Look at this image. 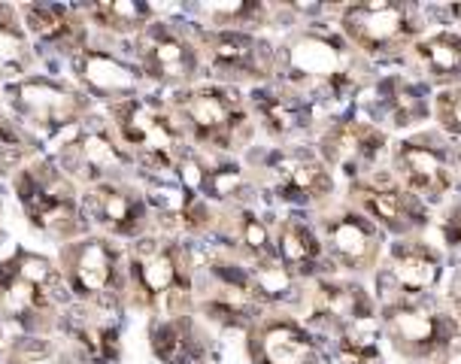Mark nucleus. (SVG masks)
<instances>
[{"label":"nucleus","mask_w":461,"mask_h":364,"mask_svg":"<svg viewBox=\"0 0 461 364\" xmlns=\"http://www.w3.org/2000/svg\"><path fill=\"white\" fill-rule=\"evenodd\" d=\"M73 304L55 259L28 246L0 259V331L34 337H58L61 316Z\"/></svg>","instance_id":"f257e3e1"},{"label":"nucleus","mask_w":461,"mask_h":364,"mask_svg":"<svg viewBox=\"0 0 461 364\" xmlns=\"http://www.w3.org/2000/svg\"><path fill=\"white\" fill-rule=\"evenodd\" d=\"M279 82L310 101H343L367 82L365 64L334 24H307L294 31L276 58Z\"/></svg>","instance_id":"f03ea898"},{"label":"nucleus","mask_w":461,"mask_h":364,"mask_svg":"<svg viewBox=\"0 0 461 364\" xmlns=\"http://www.w3.org/2000/svg\"><path fill=\"white\" fill-rule=\"evenodd\" d=\"M197 255L176 234H146L128 246V304L152 316L194 313Z\"/></svg>","instance_id":"7ed1b4c3"},{"label":"nucleus","mask_w":461,"mask_h":364,"mask_svg":"<svg viewBox=\"0 0 461 364\" xmlns=\"http://www.w3.org/2000/svg\"><path fill=\"white\" fill-rule=\"evenodd\" d=\"M167 104L179 128H183L188 146L201 149V152L230 155L237 149H246L255 134L249 101L237 86L197 82V86L173 91Z\"/></svg>","instance_id":"20e7f679"},{"label":"nucleus","mask_w":461,"mask_h":364,"mask_svg":"<svg viewBox=\"0 0 461 364\" xmlns=\"http://www.w3.org/2000/svg\"><path fill=\"white\" fill-rule=\"evenodd\" d=\"M104 115L110 119L119 143L134 159L140 177L176 179V168L188 149V140L170 104L152 95H137L106 106Z\"/></svg>","instance_id":"39448f33"},{"label":"nucleus","mask_w":461,"mask_h":364,"mask_svg":"<svg viewBox=\"0 0 461 364\" xmlns=\"http://www.w3.org/2000/svg\"><path fill=\"white\" fill-rule=\"evenodd\" d=\"M55 261L77 304L104 313H122L128 304V250L119 240L86 234L64 243Z\"/></svg>","instance_id":"423d86ee"},{"label":"nucleus","mask_w":461,"mask_h":364,"mask_svg":"<svg viewBox=\"0 0 461 364\" xmlns=\"http://www.w3.org/2000/svg\"><path fill=\"white\" fill-rule=\"evenodd\" d=\"M13 195L19 201L28 225L40 237L52 243H70L88 231V222L82 219V195L79 186L64 177L61 170L49 161V155H40L13 177Z\"/></svg>","instance_id":"0eeeda50"},{"label":"nucleus","mask_w":461,"mask_h":364,"mask_svg":"<svg viewBox=\"0 0 461 364\" xmlns=\"http://www.w3.org/2000/svg\"><path fill=\"white\" fill-rule=\"evenodd\" d=\"M4 104L6 113L40 143H52L55 137L95 113L92 97L55 73H34L4 86Z\"/></svg>","instance_id":"6e6552de"},{"label":"nucleus","mask_w":461,"mask_h":364,"mask_svg":"<svg viewBox=\"0 0 461 364\" xmlns=\"http://www.w3.org/2000/svg\"><path fill=\"white\" fill-rule=\"evenodd\" d=\"M49 161L68 177L73 186L92 188L110 179H131L137 170L128 149L119 143L110 119L101 113H92L55 137L49 143Z\"/></svg>","instance_id":"1a4fd4ad"},{"label":"nucleus","mask_w":461,"mask_h":364,"mask_svg":"<svg viewBox=\"0 0 461 364\" xmlns=\"http://www.w3.org/2000/svg\"><path fill=\"white\" fill-rule=\"evenodd\" d=\"M337 28L358 55L394 58L401 52H410L419 43L425 24L410 4L367 0V4L343 6Z\"/></svg>","instance_id":"9d476101"},{"label":"nucleus","mask_w":461,"mask_h":364,"mask_svg":"<svg viewBox=\"0 0 461 364\" xmlns=\"http://www.w3.org/2000/svg\"><path fill=\"white\" fill-rule=\"evenodd\" d=\"M383 331L413 361H447L461 346V319L419 301H383Z\"/></svg>","instance_id":"9b49d317"},{"label":"nucleus","mask_w":461,"mask_h":364,"mask_svg":"<svg viewBox=\"0 0 461 364\" xmlns=\"http://www.w3.org/2000/svg\"><path fill=\"white\" fill-rule=\"evenodd\" d=\"M134 64L143 73L146 82L170 88L197 86V77L203 73V58L197 49L194 28L176 22L155 19L149 28L134 40Z\"/></svg>","instance_id":"f8f14e48"},{"label":"nucleus","mask_w":461,"mask_h":364,"mask_svg":"<svg viewBox=\"0 0 461 364\" xmlns=\"http://www.w3.org/2000/svg\"><path fill=\"white\" fill-rule=\"evenodd\" d=\"M255 173L267 195L292 206H322L334 195V173L307 146H279L258 159Z\"/></svg>","instance_id":"ddd939ff"},{"label":"nucleus","mask_w":461,"mask_h":364,"mask_svg":"<svg viewBox=\"0 0 461 364\" xmlns=\"http://www.w3.org/2000/svg\"><path fill=\"white\" fill-rule=\"evenodd\" d=\"M197 49L203 58V70L216 77L225 86L237 82H261L276 73L279 49H274L265 37L249 34V31H219L192 24Z\"/></svg>","instance_id":"4468645a"},{"label":"nucleus","mask_w":461,"mask_h":364,"mask_svg":"<svg viewBox=\"0 0 461 364\" xmlns=\"http://www.w3.org/2000/svg\"><path fill=\"white\" fill-rule=\"evenodd\" d=\"M82 219L88 222V231L95 228L97 234L110 240H131V243L152 234L155 225L152 206L134 177L86 188L82 192Z\"/></svg>","instance_id":"2eb2a0df"},{"label":"nucleus","mask_w":461,"mask_h":364,"mask_svg":"<svg viewBox=\"0 0 461 364\" xmlns=\"http://www.w3.org/2000/svg\"><path fill=\"white\" fill-rule=\"evenodd\" d=\"M394 179L416 195L422 204H440L452 188V170H456V152L447 140L438 134H416L394 146L392 152Z\"/></svg>","instance_id":"dca6fc26"},{"label":"nucleus","mask_w":461,"mask_h":364,"mask_svg":"<svg viewBox=\"0 0 461 364\" xmlns=\"http://www.w3.org/2000/svg\"><path fill=\"white\" fill-rule=\"evenodd\" d=\"M22 24L28 31L37 58L46 64H68L92 46V28L79 4H22Z\"/></svg>","instance_id":"f3484780"},{"label":"nucleus","mask_w":461,"mask_h":364,"mask_svg":"<svg viewBox=\"0 0 461 364\" xmlns=\"http://www.w3.org/2000/svg\"><path fill=\"white\" fill-rule=\"evenodd\" d=\"M319 234L325 243V259L334 270L367 273L376 270L383 255V228L370 222L356 206L325 213L319 219Z\"/></svg>","instance_id":"a211bd4d"},{"label":"nucleus","mask_w":461,"mask_h":364,"mask_svg":"<svg viewBox=\"0 0 461 364\" xmlns=\"http://www.w3.org/2000/svg\"><path fill=\"white\" fill-rule=\"evenodd\" d=\"M319 155L328 168L358 182L380 170L383 159L389 155V137L376 122L337 119L319 134Z\"/></svg>","instance_id":"6ab92c4d"},{"label":"nucleus","mask_w":461,"mask_h":364,"mask_svg":"<svg viewBox=\"0 0 461 364\" xmlns=\"http://www.w3.org/2000/svg\"><path fill=\"white\" fill-rule=\"evenodd\" d=\"M70 82L86 91L92 101L113 106L128 97L143 95V73L134 64V58L119 55L110 46H88L68 64Z\"/></svg>","instance_id":"aec40b11"},{"label":"nucleus","mask_w":461,"mask_h":364,"mask_svg":"<svg viewBox=\"0 0 461 364\" xmlns=\"http://www.w3.org/2000/svg\"><path fill=\"white\" fill-rule=\"evenodd\" d=\"M246 364H322V350L312 331L294 316L265 313L243 334Z\"/></svg>","instance_id":"412c9836"},{"label":"nucleus","mask_w":461,"mask_h":364,"mask_svg":"<svg viewBox=\"0 0 461 364\" xmlns=\"http://www.w3.org/2000/svg\"><path fill=\"white\" fill-rule=\"evenodd\" d=\"M349 201L370 222H376L383 231H392L398 237L425 228V204L416 195H410L394 179V173H370V177L352 182Z\"/></svg>","instance_id":"4be33fe9"},{"label":"nucleus","mask_w":461,"mask_h":364,"mask_svg":"<svg viewBox=\"0 0 461 364\" xmlns=\"http://www.w3.org/2000/svg\"><path fill=\"white\" fill-rule=\"evenodd\" d=\"M58 337L77 359V364H119L122 322L119 313H104L73 301L61 316Z\"/></svg>","instance_id":"5701e85b"},{"label":"nucleus","mask_w":461,"mask_h":364,"mask_svg":"<svg viewBox=\"0 0 461 364\" xmlns=\"http://www.w3.org/2000/svg\"><path fill=\"white\" fill-rule=\"evenodd\" d=\"M443 277V259L431 243L401 240L394 243L380 270L383 301H419Z\"/></svg>","instance_id":"b1692460"},{"label":"nucleus","mask_w":461,"mask_h":364,"mask_svg":"<svg viewBox=\"0 0 461 364\" xmlns=\"http://www.w3.org/2000/svg\"><path fill=\"white\" fill-rule=\"evenodd\" d=\"M246 101H249L255 125L265 128L274 140H288L316 122V101L283 86V82H276V86H270V82L255 86Z\"/></svg>","instance_id":"393cba45"},{"label":"nucleus","mask_w":461,"mask_h":364,"mask_svg":"<svg viewBox=\"0 0 461 364\" xmlns=\"http://www.w3.org/2000/svg\"><path fill=\"white\" fill-rule=\"evenodd\" d=\"M149 350L158 364H207L212 355V341L197 313L152 316Z\"/></svg>","instance_id":"a878e982"},{"label":"nucleus","mask_w":461,"mask_h":364,"mask_svg":"<svg viewBox=\"0 0 461 364\" xmlns=\"http://www.w3.org/2000/svg\"><path fill=\"white\" fill-rule=\"evenodd\" d=\"M307 310L312 322L337 331L346 325H356V322L376 319V304L365 286L352 283V279H331V277L316 279L312 292L307 295Z\"/></svg>","instance_id":"bb28decb"},{"label":"nucleus","mask_w":461,"mask_h":364,"mask_svg":"<svg viewBox=\"0 0 461 364\" xmlns=\"http://www.w3.org/2000/svg\"><path fill=\"white\" fill-rule=\"evenodd\" d=\"M276 237V261L283 264L285 273H292L298 283L316 279L322 270L325 243L316 225H310L303 216H285L274 231Z\"/></svg>","instance_id":"cd10ccee"},{"label":"nucleus","mask_w":461,"mask_h":364,"mask_svg":"<svg viewBox=\"0 0 461 364\" xmlns=\"http://www.w3.org/2000/svg\"><path fill=\"white\" fill-rule=\"evenodd\" d=\"M88 28L97 31L106 40H119V43H134L149 24L158 19V10L152 4H140V0H106V4H88L82 6Z\"/></svg>","instance_id":"c85d7f7f"},{"label":"nucleus","mask_w":461,"mask_h":364,"mask_svg":"<svg viewBox=\"0 0 461 364\" xmlns=\"http://www.w3.org/2000/svg\"><path fill=\"white\" fill-rule=\"evenodd\" d=\"M37 64V49L22 24L19 6L0 4V88L24 77H34Z\"/></svg>","instance_id":"c756f323"},{"label":"nucleus","mask_w":461,"mask_h":364,"mask_svg":"<svg viewBox=\"0 0 461 364\" xmlns=\"http://www.w3.org/2000/svg\"><path fill=\"white\" fill-rule=\"evenodd\" d=\"M374 106L389 125L394 128H413L428 119V97L425 91L407 77H389L383 79L374 91Z\"/></svg>","instance_id":"7c9ffc66"},{"label":"nucleus","mask_w":461,"mask_h":364,"mask_svg":"<svg viewBox=\"0 0 461 364\" xmlns=\"http://www.w3.org/2000/svg\"><path fill=\"white\" fill-rule=\"evenodd\" d=\"M410 55H413L416 68L438 79L443 88L461 86V34L456 31H438V34L419 40L410 49Z\"/></svg>","instance_id":"2f4dec72"},{"label":"nucleus","mask_w":461,"mask_h":364,"mask_svg":"<svg viewBox=\"0 0 461 364\" xmlns=\"http://www.w3.org/2000/svg\"><path fill=\"white\" fill-rule=\"evenodd\" d=\"M201 28H219V31H249L255 34L270 22V6L255 4V0H237V4H201L194 6Z\"/></svg>","instance_id":"473e14b6"},{"label":"nucleus","mask_w":461,"mask_h":364,"mask_svg":"<svg viewBox=\"0 0 461 364\" xmlns=\"http://www.w3.org/2000/svg\"><path fill=\"white\" fill-rule=\"evenodd\" d=\"M0 364H77L61 337H34L13 334L4 343V361Z\"/></svg>","instance_id":"72a5a7b5"},{"label":"nucleus","mask_w":461,"mask_h":364,"mask_svg":"<svg viewBox=\"0 0 461 364\" xmlns=\"http://www.w3.org/2000/svg\"><path fill=\"white\" fill-rule=\"evenodd\" d=\"M40 140L31 137L6 110H0V179L15 177L24 164L40 159Z\"/></svg>","instance_id":"f704fd0d"},{"label":"nucleus","mask_w":461,"mask_h":364,"mask_svg":"<svg viewBox=\"0 0 461 364\" xmlns=\"http://www.w3.org/2000/svg\"><path fill=\"white\" fill-rule=\"evenodd\" d=\"M337 355L340 364H383L380 322L367 319L337 331Z\"/></svg>","instance_id":"c9c22d12"},{"label":"nucleus","mask_w":461,"mask_h":364,"mask_svg":"<svg viewBox=\"0 0 461 364\" xmlns=\"http://www.w3.org/2000/svg\"><path fill=\"white\" fill-rule=\"evenodd\" d=\"M434 119H438L443 134L461 140V86L438 91V97H434Z\"/></svg>","instance_id":"e433bc0d"},{"label":"nucleus","mask_w":461,"mask_h":364,"mask_svg":"<svg viewBox=\"0 0 461 364\" xmlns=\"http://www.w3.org/2000/svg\"><path fill=\"white\" fill-rule=\"evenodd\" d=\"M440 237L452 250H461V204H456L440 222Z\"/></svg>","instance_id":"4c0bfd02"},{"label":"nucleus","mask_w":461,"mask_h":364,"mask_svg":"<svg viewBox=\"0 0 461 364\" xmlns=\"http://www.w3.org/2000/svg\"><path fill=\"white\" fill-rule=\"evenodd\" d=\"M449 301L461 310V268L456 270V277H452V283H449Z\"/></svg>","instance_id":"58836bf2"},{"label":"nucleus","mask_w":461,"mask_h":364,"mask_svg":"<svg viewBox=\"0 0 461 364\" xmlns=\"http://www.w3.org/2000/svg\"><path fill=\"white\" fill-rule=\"evenodd\" d=\"M4 343H6V334L0 331V361H4Z\"/></svg>","instance_id":"ea45409f"},{"label":"nucleus","mask_w":461,"mask_h":364,"mask_svg":"<svg viewBox=\"0 0 461 364\" xmlns=\"http://www.w3.org/2000/svg\"><path fill=\"white\" fill-rule=\"evenodd\" d=\"M0 240H4V206H0Z\"/></svg>","instance_id":"a19ab883"},{"label":"nucleus","mask_w":461,"mask_h":364,"mask_svg":"<svg viewBox=\"0 0 461 364\" xmlns=\"http://www.w3.org/2000/svg\"><path fill=\"white\" fill-rule=\"evenodd\" d=\"M456 168L461 170V149H456Z\"/></svg>","instance_id":"79ce46f5"},{"label":"nucleus","mask_w":461,"mask_h":364,"mask_svg":"<svg viewBox=\"0 0 461 364\" xmlns=\"http://www.w3.org/2000/svg\"><path fill=\"white\" fill-rule=\"evenodd\" d=\"M431 364H449V361H431Z\"/></svg>","instance_id":"37998d69"},{"label":"nucleus","mask_w":461,"mask_h":364,"mask_svg":"<svg viewBox=\"0 0 461 364\" xmlns=\"http://www.w3.org/2000/svg\"><path fill=\"white\" fill-rule=\"evenodd\" d=\"M0 95H4V88H0Z\"/></svg>","instance_id":"c03bdc74"}]
</instances>
